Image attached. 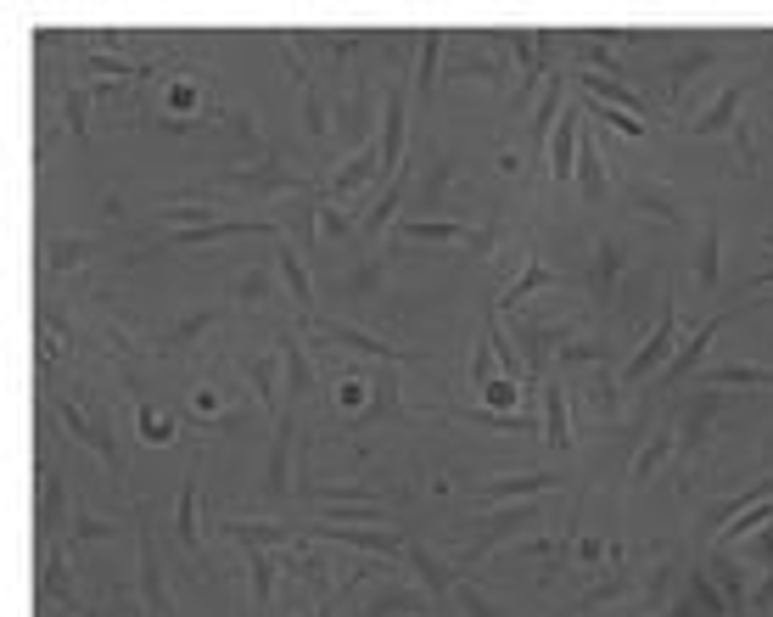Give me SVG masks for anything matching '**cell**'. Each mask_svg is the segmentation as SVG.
I'll use <instances>...</instances> for the list:
<instances>
[{"label":"cell","mask_w":773,"mask_h":617,"mask_svg":"<svg viewBox=\"0 0 773 617\" xmlns=\"http://www.w3.org/2000/svg\"><path fill=\"white\" fill-rule=\"evenodd\" d=\"M57 421H62V432H68L73 444L96 449V455L107 460V472H113L118 483H129L124 455H118V444H113V416H107V404H85V393H62V399H57Z\"/></svg>","instance_id":"6da1fadb"},{"label":"cell","mask_w":773,"mask_h":617,"mask_svg":"<svg viewBox=\"0 0 773 617\" xmlns=\"http://www.w3.org/2000/svg\"><path fill=\"white\" fill-rule=\"evenodd\" d=\"M673 354H678V303L673 298H661V320H656V331H650L645 343L633 348V359L622 365V388H633V382H650V376H661L667 365H673Z\"/></svg>","instance_id":"7a4b0ae2"},{"label":"cell","mask_w":773,"mask_h":617,"mask_svg":"<svg viewBox=\"0 0 773 617\" xmlns=\"http://www.w3.org/2000/svg\"><path fill=\"white\" fill-rule=\"evenodd\" d=\"M538 522H544V505L538 500H516V505H499V511H493V517H482V528H477V539H471V545H460V567H477L482 556H488V550H499L510 539V533H527V528H538Z\"/></svg>","instance_id":"3957f363"},{"label":"cell","mask_w":773,"mask_h":617,"mask_svg":"<svg viewBox=\"0 0 773 617\" xmlns=\"http://www.w3.org/2000/svg\"><path fill=\"white\" fill-rule=\"evenodd\" d=\"M297 331H314V337H325V343H337V348H353V354L376 359V365H404V359H409V354H398L387 337H376V331H365V326H353V320L303 315V320H297Z\"/></svg>","instance_id":"277c9868"},{"label":"cell","mask_w":773,"mask_h":617,"mask_svg":"<svg viewBox=\"0 0 773 617\" xmlns=\"http://www.w3.org/2000/svg\"><path fill=\"white\" fill-rule=\"evenodd\" d=\"M141 522V556H135V601H141V617H180L169 601V584H163V561H157V545H152V522L135 511Z\"/></svg>","instance_id":"5b68a950"},{"label":"cell","mask_w":773,"mask_h":617,"mask_svg":"<svg viewBox=\"0 0 773 617\" xmlns=\"http://www.w3.org/2000/svg\"><path fill=\"white\" fill-rule=\"evenodd\" d=\"M555 488H566L561 472H505V477H488V483L465 488V494L477 505H516V500H544Z\"/></svg>","instance_id":"8992f818"},{"label":"cell","mask_w":773,"mask_h":617,"mask_svg":"<svg viewBox=\"0 0 773 617\" xmlns=\"http://www.w3.org/2000/svg\"><path fill=\"white\" fill-rule=\"evenodd\" d=\"M40 606L45 612L62 606L68 617H85L79 601H73V556H68V545H57V539H40Z\"/></svg>","instance_id":"52a82bcc"},{"label":"cell","mask_w":773,"mask_h":617,"mask_svg":"<svg viewBox=\"0 0 773 617\" xmlns=\"http://www.w3.org/2000/svg\"><path fill=\"white\" fill-rule=\"evenodd\" d=\"M292 449H297V421L292 410L275 416V438H269V460H264V500L269 505H286L297 494L292 488Z\"/></svg>","instance_id":"ba28073f"},{"label":"cell","mask_w":773,"mask_h":617,"mask_svg":"<svg viewBox=\"0 0 773 617\" xmlns=\"http://www.w3.org/2000/svg\"><path fill=\"white\" fill-rule=\"evenodd\" d=\"M404 90L398 85H381V186H387V180H398V174H404Z\"/></svg>","instance_id":"9c48e42d"},{"label":"cell","mask_w":773,"mask_h":617,"mask_svg":"<svg viewBox=\"0 0 773 617\" xmlns=\"http://www.w3.org/2000/svg\"><path fill=\"white\" fill-rule=\"evenodd\" d=\"M331 124H337L342 141H359V146L376 141V135H370V130H376V96H370L365 79H353V85L331 101Z\"/></svg>","instance_id":"30bf717a"},{"label":"cell","mask_w":773,"mask_h":617,"mask_svg":"<svg viewBox=\"0 0 773 617\" xmlns=\"http://www.w3.org/2000/svg\"><path fill=\"white\" fill-rule=\"evenodd\" d=\"M622 197H628L633 208H645L650 219H661V225H678V219H684V197H678L673 186L650 180V174H639V169L622 174Z\"/></svg>","instance_id":"8fae6325"},{"label":"cell","mask_w":773,"mask_h":617,"mask_svg":"<svg viewBox=\"0 0 773 617\" xmlns=\"http://www.w3.org/2000/svg\"><path fill=\"white\" fill-rule=\"evenodd\" d=\"M219 320H225V309H219V303H202V309H191V315L169 320V326L152 337V359H180L185 348L197 343L208 326H219Z\"/></svg>","instance_id":"7c38bea8"},{"label":"cell","mask_w":773,"mask_h":617,"mask_svg":"<svg viewBox=\"0 0 773 617\" xmlns=\"http://www.w3.org/2000/svg\"><path fill=\"white\" fill-rule=\"evenodd\" d=\"M275 348H281V365H286V382H292V399L314 404V393H320V371H314L309 348H303V331H297V326H281Z\"/></svg>","instance_id":"4fadbf2b"},{"label":"cell","mask_w":773,"mask_h":617,"mask_svg":"<svg viewBox=\"0 0 773 617\" xmlns=\"http://www.w3.org/2000/svg\"><path fill=\"white\" fill-rule=\"evenodd\" d=\"M751 90H757V79H751V73H745V79H734V85H723L706 113L689 118L684 135H695V141H701V135H717V130H729V124H740V107H745V96H751Z\"/></svg>","instance_id":"5bb4252c"},{"label":"cell","mask_w":773,"mask_h":617,"mask_svg":"<svg viewBox=\"0 0 773 617\" xmlns=\"http://www.w3.org/2000/svg\"><path fill=\"white\" fill-rule=\"evenodd\" d=\"M723 393L717 388H701V393H689V410H684V421H678V455H701V444H706V432H712V421L723 416Z\"/></svg>","instance_id":"9a60e30c"},{"label":"cell","mask_w":773,"mask_h":617,"mask_svg":"<svg viewBox=\"0 0 773 617\" xmlns=\"http://www.w3.org/2000/svg\"><path fill=\"white\" fill-rule=\"evenodd\" d=\"M213 528L241 550H286L292 539H303V533H292L286 522H253V517H219Z\"/></svg>","instance_id":"2e32d148"},{"label":"cell","mask_w":773,"mask_h":617,"mask_svg":"<svg viewBox=\"0 0 773 617\" xmlns=\"http://www.w3.org/2000/svg\"><path fill=\"white\" fill-rule=\"evenodd\" d=\"M197 505H202V455L185 466L180 500H174V539H180L191 556H202V528H197Z\"/></svg>","instance_id":"e0dca14e"},{"label":"cell","mask_w":773,"mask_h":617,"mask_svg":"<svg viewBox=\"0 0 773 617\" xmlns=\"http://www.w3.org/2000/svg\"><path fill=\"white\" fill-rule=\"evenodd\" d=\"M729 315H734V309H717L712 320H701V326L689 331V343H678L673 365H667V371L656 376L661 388H678V382H684V376L695 371V365H701V354H706V348H712V337H717V331H723V320H729Z\"/></svg>","instance_id":"ac0fdd59"},{"label":"cell","mask_w":773,"mask_h":617,"mask_svg":"<svg viewBox=\"0 0 773 617\" xmlns=\"http://www.w3.org/2000/svg\"><path fill=\"white\" fill-rule=\"evenodd\" d=\"M577 191H583V202L589 208H600L605 197H611V174H605V146L600 135L583 124V146H577Z\"/></svg>","instance_id":"d6986e66"},{"label":"cell","mask_w":773,"mask_h":617,"mask_svg":"<svg viewBox=\"0 0 773 617\" xmlns=\"http://www.w3.org/2000/svg\"><path fill=\"white\" fill-rule=\"evenodd\" d=\"M393 236L404 242H493V230L465 225V219H398Z\"/></svg>","instance_id":"ffe728a7"},{"label":"cell","mask_w":773,"mask_h":617,"mask_svg":"<svg viewBox=\"0 0 773 617\" xmlns=\"http://www.w3.org/2000/svg\"><path fill=\"white\" fill-rule=\"evenodd\" d=\"M544 444L555 449V455H566V449H572V399H566L561 371L544 376Z\"/></svg>","instance_id":"44dd1931"},{"label":"cell","mask_w":773,"mask_h":617,"mask_svg":"<svg viewBox=\"0 0 773 617\" xmlns=\"http://www.w3.org/2000/svg\"><path fill=\"white\" fill-rule=\"evenodd\" d=\"M370 180H381V141H370V146H353V158L342 163V169L331 174V180H325V202L348 197V191L370 186Z\"/></svg>","instance_id":"7402d4cb"},{"label":"cell","mask_w":773,"mask_h":617,"mask_svg":"<svg viewBox=\"0 0 773 617\" xmlns=\"http://www.w3.org/2000/svg\"><path fill=\"white\" fill-rule=\"evenodd\" d=\"M426 601H432L426 589L404 584V578H381V589L370 595L365 606H359V617H415Z\"/></svg>","instance_id":"603a6c76"},{"label":"cell","mask_w":773,"mask_h":617,"mask_svg":"<svg viewBox=\"0 0 773 617\" xmlns=\"http://www.w3.org/2000/svg\"><path fill=\"white\" fill-rule=\"evenodd\" d=\"M583 124H589V113H583V107H566V113H561V130H555V141H549V174H555V180H577V146H583Z\"/></svg>","instance_id":"cb8c5ba5"},{"label":"cell","mask_w":773,"mask_h":617,"mask_svg":"<svg viewBox=\"0 0 773 617\" xmlns=\"http://www.w3.org/2000/svg\"><path fill=\"white\" fill-rule=\"evenodd\" d=\"M398 410H404V404H398V365H376V376H370V404L348 421V432H365V427H376V421L398 416Z\"/></svg>","instance_id":"d4e9b609"},{"label":"cell","mask_w":773,"mask_h":617,"mask_svg":"<svg viewBox=\"0 0 773 617\" xmlns=\"http://www.w3.org/2000/svg\"><path fill=\"white\" fill-rule=\"evenodd\" d=\"M757 500H773V477H762V483L740 488V494H729V500H712V505L701 511V533H706V539H723V528H729L740 511H751Z\"/></svg>","instance_id":"484cf974"},{"label":"cell","mask_w":773,"mask_h":617,"mask_svg":"<svg viewBox=\"0 0 773 617\" xmlns=\"http://www.w3.org/2000/svg\"><path fill=\"white\" fill-rule=\"evenodd\" d=\"M96 253V236H51V242H40V275L45 281H57V275H73L85 270V259Z\"/></svg>","instance_id":"4316f807"},{"label":"cell","mask_w":773,"mask_h":617,"mask_svg":"<svg viewBox=\"0 0 773 617\" xmlns=\"http://www.w3.org/2000/svg\"><path fill=\"white\" fill-rule=\"evenodd\" d=\"M544 287H561V270H549L538 253H527V259H521V275L510 281L505 292H499V309H505V315H516L521 303L533 298V292H544Z\"/></svg>","instance_id":"83f0119b"},{"label":"cell","mask_w":773,"mask_h":617,"mask_svg":"<svg viewBox=\"0 0 773 617\" xmlns=\"http://www.w3.org/2000/svg\"><path fill=\"white\" fill-rule=\"evenodd\" d=\"M241 376H247V388H253L258 410H269V416H281V348L275 354H253V359H241Z\"/></svg>","instance_id":"f1b7e54d"},{"label":"cell","mask_w":773,"mask_h":617,"mask_svg":"<svg viewBox=\"0 0 773 617\" xmlns=\"http://www.w3.org/2000/svg\"><path fill=\"white\" fill-rule=\"evenodd\" d=\"M583 410H589L600 427H617V416H622V376H611V365H594L589 388H583Z\"/></svg>","instance_id":"f546056e"},{"label":"cell","mask_w":773,"mask_h":617,"mask_svg":"<svg viewBox=\"0 0 773 617\" xmlns=\"http://www.w3.org/2000/svg\"><path fill=\"white\" fill-rule=\"evenodd\" d=\"M622 270H628V253H622L611 236L605 242H594V259H589V292L600 303H617V281H622Z\"/></svg>","instance_id":"4dcf8cb0"},{"label":"cell","mask_w":773,"mask_h":617,"mask_svg":"<svg viewBox=\"0 0 773 617\" xmlns=\"http://www.w3.org/2000/svg\"><path fill=\"white\" fill-rule=\"evenodd\" d=\"M275 270H281L292 303L309 315V309H314V275H309V264H303V253L292 247V236H281V242H275Z\"/></svg>","instance_id":"1f68e13d"},{"label":"cell","mask_w":773,"mask_h":617,"mask_svg":"<svg viewBox=\"0 0 773 617\" xmlns=\"http://www.w3.org/2000/svg\"><path fill=\"white\" fill-rule=\"evenodd\" d=\"M561 101H566V73H555V79L544 85V96L533 101V124H527V152H533V158L549 152V124H555V113H561Z\"/></svg>","instance_id":"d6a6232c"},{"label":"cell","mask_w":773,"mask_h":617,"mask_svg":"<svg viewBox=\"0 0 773 617\" xmlns=\"http://www.w3.org/2000/svg\"><path fill=\"white\" fill-rule=\"evenodd\" d=\"M449 416H460L465 427H488V432H516V438H538V432H544V421H538L533 410H449Z\"/></svg>","instance_id":"836d02e7"},{"label":"cell","mask_w":773,"mask_h":617,"mask_svg":"<svg viewBox=\"0 0 773 617\" xmlns=\"http://www.w3.org/2000/svg\"><path fill=\"white\" fill-rule=\"evenodd\" d=\"M398 202H404V174H398V180H387V186H381V197L370 202L365 214H359V236H365V242H376L381 230L398 225Z\"/></svg>","instance_id":"e575fe53"},{"label":"cell","mask_w":773,"mask_h":617,"mask_svg":"<svg viewBox=\"0 0 773 617\" xmlns=\"http://www.w3.org/2000/svg\"><path fill=\"white\" fill-rule=\"evenodd\" d=\"M275 259H264V264H253L247 275H236V287H230V298L241 303V309H264L269 298H275Z\"/></svg>","instance_id":"d590c367"},{"label":"cell","mask_w":773,"mask_h":617,"mask_svg":"<svg viewBox=\"0 0 773 617\" xmlns=\"http://www.w3.org/2000/svg\"><path fill=\"white\" fill-rule=\"evenodd\" d=\"M241 556H247V578H253L258 612H269V601H275V578H281V550H241Z\"/></svg>","instance_id":"8d00e7d4"},{"label":"cell","mask_w":773,"mask_h":617,"mask_svg":"<svg viewBox=\"0 0 773 617\" xmlns=\"http://www.w3.org/2000/svg\"><path fill=\"white\" fill-rule=\"evenodd\" d=\"M673 449H678V427L667 421V427H661L656 438H650V444H639V455H633V466H628V483L639 488V483H645V477L661 466V460L673 455Z\"/></svg>","instance_id":"74e56055"},{"label":"cell","mask_w":773,"mask_h":617,"mask_svg":"<svg viewBox=\"0 0 773 617\" xmlns=\"http://www.w3.org/2000/svg\"><path fill=\"white\" fill-rule=\"evenodd\" d=\"M118 85H73V90H62V107H68V130H73V141H90V101L96 96H113Z\"/></svg>","instance_id":"f35d334b"},{"label":"cell","mask_w":773,"mask_h":617,"mask_svg":"<svg viewBox=\"0 0 773 617\" xmlns=\"http://www.w3.org/2000/svg\"><path fill=\"white\" fill-rule=\"evenodd\" d=\"M443 45H449V34H443V29H426V34H421V62H415V90H421V101H432V90H437Z\"/></svg>","instance_id":"ab89813d"},{"label":"cell","mask_w":773,"mask_h":617,"mask_svg":"<svg viewBox=\"0 0 773 617\" xmlns=\"http://www.w3.org/2000/svg\"><path fill=\"white\" fill-rule=\"evenodd\" d=\"M404 556H409V573L421 578L426 595H449V589H454V573H449V567H443V561H437L426 545H409Z\"/></svg>","instance_id":"60d3db41"},{"label":"cell","mask_w":773,"mask_h":617,"mask_svg":"<svg viewBox=\"0 0 773 617\" xmlns=\"http://www.w3.org/2000/svg\"><path fill=\"white\" fill-rule=\"evenodd\" d=\"M706 388H773V365H712Z\"/></svg>","instance_id":"b9f144b4"},{"label":"cell","mask_w":773,"mask_h":617,"mask_svg":"<svg viewBox=\"0 0 773 617\" xmlns=\"http://www.w3.org/2000/svg\"><path fill=\"white\" fill-rule=\"evenodd\" d=\"M717 259H723V230H717V219H706V230H701V242H695V281H701L706 292L717 287Z\"/></svg>","instance_id":"7bdbcfd3"},{"label":"cell","mask_w":773,"mask_h":617,"mask_svg":"<svg viewBox=\"0 0 773 617\" xmlns=\"http://www.w3.org/2000/svg\"><path fill=\"white\" fill-rule=\"evenodd\" d=\"M135 427H141L146 444L169 449L174 438H180V416H169V410H152V404H135Z\"/></svg>","instance_id":"ee69618b"},{"label":"cell","mask_w":773,"mask_h":617,"mask_svg":"<svg viewBox=\"0 0 773 617\" xmlns=\"http://www.w3.org/2000/svg\"><path fill=\"white\" fill-rule=\"evenodd\" d=\"M90 539H118V517H96V511H73L68 533H62V545H90Z\"/></svg>","instance_id":"f6af8a7d"},{"label":"cell","mask_w":773,"mask_h":617,"mask_svg":"<svg viewBox=\"0 0 773 617\" xmlns=\"http://www.w3.org/2000/svg\"><path fill=\"white\" fill-rule=\"evenodd\" d=\"M449 73L454 79H488V85H505V62L499 57H477V51H460V57L449 62Z\"/></svg>","instance_id":"bcb514c9"},{"label":"cell","mask_w":773,"mask_h":617,"mask_svg":"<svg viewBox=\"0 0 773 617\" xmlns=\"http://www.w3.org/2000/svg\"><path fill=\"white\" fill-rule=\"evenodd\" d=\"M712 57H717V40H706V45H695V51H684V57H673L667 62V90H684V79H695Z\"/></svg>","instance_id":"7dc6e473"},{"label":"cell","mask_w":773,"mask_h":617,"mask_svg":"<svg viewBox=\"0 0 773 617\" xmlns=\"http://www.w3.org/2000/svg\"><path fill=\"white\" fill-rule=\"evenodd\" d=\"M303 130H309V141H325V135H337V124H331V113H325L320 85H303Z\"/></svg>","instance_id":"c3c4849f"},{"label":"cell","mask_w":773,"mask_h":617,"mask_svg":"<svg viewBox=\"0 0 773 617\" xmlns=\"http://www.w3.org/2000/svg\"><path fill=\"white\" fill-rule=\"evenodd\" d=\"M589 118H600L605 130H617L622 141H645V118H639V113H622V107H600V101H589Z\"/></svg>","instance_id":"681fc988"},{"label":"cell","mask_w":773,"mask_h":617,"mask_svg":"<svg viewBox=\"0 0 773 617\" xmlns=\"http://www.w3.org/2000/svg\"><path fill=\"white\" fill-rule=\"evenodd\" d=\"M353 230L359 225H348V214H342L337 202H320V208H314V236H320V242H342Z\"/></svg>","instance_id":"f907efd6"},{"label":"cell","mask_w":773,"mask_h":617,"mask_svg":"<svg viewBox=\"0 0 773 617\" xmlns=\"http://www.w3.org/2000/svg\"><path fill=\"white\" fill-rule=\"evenodd\" d=\"M521 404V382L516 376H493L488 388H482V410H516Z\"/></svg>","instance_id":"816d5d0a"},{"label":"cell","mask_w":773,"mask_h":617,"mask_svg":"<svg viewBox=\"0 0 773 617\" xmlns=\"http://www.w3.org/2000/svg\"><path fill=\"white\" fill-rule=\"evenodd\" d=\"M633 589V573H611L605 584H594L583 601H577V612H594V606H605V601H617V595H628Z\"/></svg>","instance_id":"f5cc1de1"},{"label":"cell","mask_w":773,"mask_h":617,"mask_svg":"<svg viewBox=\"0 0 773 617\" xmlns=\"http://www.w3.org/2000/svg\"><path fill=\"white\" fill-rule=\"evenodd\" d=\"M359 578H370V573H365V567H359V561H353L348 573H342V589H337V595H325V601H320V606H314V612H309V617H337V606H342V601H348L353 589H359Z\"/></svg>","instance_id":"db71d44e"},{"label":"cell","mask_w":773,"mask_h":617,"mask_svg":"<svg viewBox=\"0 0 773 617\" xmlns=\"http://www.w3.org/2000/svg\"><path fill=\"white\" fill-rule=\"evenodd\" d=\"M734 146H740V163H745V174H757L762 152H757V124H751V118H740V124H734Z\"/></svg>","instance_id":"11a10c76"},{"label":"cell","mask_w":773,"mask_h":617,"mask_svg":"<svg viewBox=\"0 0 773 617\" xmlns=\"http://www.w3.org/2000/svg\"><path fill=\"white\" fill-rule=\"evenodd\" d=\"M493 376H505V371H499V359H493V348H488V337H482V348H477V354H471V388H488V382H493Z\"/></svg>","instance_id":"9f6ffc18"},{"label":"cell","mask_w":773,"mask_h":617,"mask_svg":"<svg viewBox=\"0 0 773 617\" xmlns=\"http://www.w3.org/2000/svg\"><path fill=\"white\" fill-rule=\"evenodd\" d=\"M381 264H387V259H381V253H370V259H359V270L348 275V292H359V298H365L370 287H381Z\"/></svg>","instance_id":"6f0895ef"},{"label":"cell","mask_w":773,"mask_h":617,"mask_svg":"<svg viewBox=\"0 0 773 617\" xmlns=\"http://www.w3.org/2000/svg\"><path fill=\"white\" fill-rule=\"evenodd\" d=\"M460 612H465V617H505L477 584H460Z\"/></svg>","instance_id":"680465c9"},{"label":"cell","mask_w":773,"mask_h":617,"mask_svg":"<svg viewBox=\"0 0 773 617\" xmlns=\"http://www.w3.org/2000/svg\"><path fill=\"white\" fill-rule=\"evenodd\" d=\"M572 550H577L583 561H589V567H594V561H605V556H617V545H605V539H594V533H577Z\"/></svg>","instance_id":"91938a15"},{"label":"cell","mask_w":773,"mask_h":617,"mask_svg":"<svg viewBox=\"0 0 773 617\" xmlns=\"http://www.w3.org/2000/svg\"><path fill=\"white\" fill-rule=\"evenodd\" d=\"M751 287H773V264H768V270H757V275H751Z\"/></svg>","instance_id":"94428289"}]
</instances>
